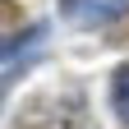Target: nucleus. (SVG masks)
Wrapping results in <instances>:
<instances>
[{"label": "nucleus", "instance_id": "2", "mask_svg": "<svg viewBox=\"0 0 129 129\" xmlns=\"http://www.w3.org/2000/svg\"><path fill=\"white\" fill-rule=\"evenodd\" d=\"M60 9L74 28H102V23L120 19L129 9V0H60Z\"/></svg>", "mask_w": 129, "mask_h": 129}, {"label": "nucleus", "instance_id": "1", "mask_svg": "<svg viewBox=\"0 0 129 129\" xmlns=\"http://www.w3.org/2000/svg\"><path fill=\"white\" fill-rule=\"evenodd\" d=\"M19 129H92V120H88L78 92H51V97H37L23 111Z\"/></svg>", "mask_w": 129, "mask_h": 129}, {"label": "nucleus", "instance_id": "3", "mask_svg": "<svg viewBox=\"0 0 129 129\" xmlns=\"http://www.w3.org/2000/svg\"><path fill=\"white\" fill-rule=\"evenodd\" d=\"M111 106L120 111V120L129 124V64H120L115 78H111Z\"/></svg>", "mask_w": 129, "mask_h": 129}]
</instances>
